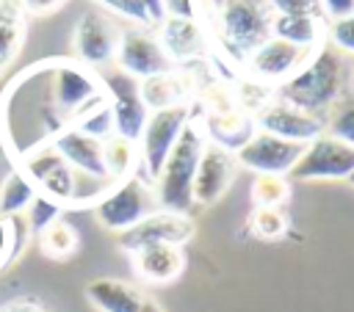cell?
Masks as SVG:
<instances>
[{
	"label": "cell",
	"mask_w": 354,
	"mask_h": 312,
	"mask_svg": "<svg viewBox=\"0 0 354 312\" xmlns=\"http://www.w3.org/2000/svg\"><path fill=\"white\" fill-rule=\"evenodd\" d=\"M307 58H310L307 50H299V47H293V44H288V41H282V39H277V36H268L254 52L246 55L243 66H246V72H249L252 80L277 88V86L285 83Z\"/></svg>",
	"instance_id": "cell-15"
},
{
	"label": "cell",
	"mask_w": 354,
	"mask_h": 312,
	"mask_svg": "<svg viewBox=\"0 0 354 312\" xmlns=\"http://www.w3.org/2000/svg\"><path fill=\"white\" fill-rule=\"evenodd\" d=\"M227 0H199V8H202V17H205V22L210 19L213 22V17L218 14V8L224 6Z\"/></svg>",
	"instance_id": "cell-42"
},
{
	"label": "cell",
	"mask_w": 354,
	"mask_h": 312,
	"mask_svg": "<svg viewBox=\"0 0 354 312\" xmlns=\"http://www.w3.org/2000/svg\"><path fill=\"white\" fill-rule=\"evenodd\" d=\"M326 44L346 58H354V14L326 22Z\"/></svg>",
	"instance_id": "cell-34"
},
{
	"label": "cell",
	"mask_w": 354,
	"mask_h": 312,
	"mask_svg": "<svg viewBox=\"0 0 354 312\" xmlns=\"http://www.w3.org/2000/svg\"><path fill=\"white\" fill-rule=\"evenodd\" d=\"M348 58L324 41L285 83L274 88V97L324 119L329 108L348 91Z\"/></svg>",
	"instance_id": "cell-1"
},
{
	"label": "cell",
	"mask_w": 354,
	"mask_h": 312,
	"mask_svg": "<svg viewBox=\"0 0 354 312\" xmlns=\"http://www.w3.org/2000/svg\"><path fill=\"white\" fill-rule=\"evenodd\" d=\"M94 3L102 6V8H108L111 14H116V17L127 19V22H133L136 28H152L144 0H94Z\"/></svg>",
	"instance_id": "cell-35"
},
{
	"label": "cell",
	"mask_w": 354,
	"mask_h": 312,
	"mask_svg": "<svg viewBox=\"0 0 354 312\" xmlns=\"http://www.w3.org/2000/svg\"><path fill=\"white\" fill-rule=\"evenodd\" d=\"M196 232V224L188 213H171V210H155L147 218H141L136 226L127 232L116 235V246L124 254H133L144 246L155 243H171V246H185Z\"/></svg>",
	"instance_id": "cell-12"
},
{
	"label": "cell",
	"mask_w": 354,
	"mask_h": 312,
	"mask_svg": "<svg viewBox=\"0 0 354 312\" xmlns=\"http://www.w3.org/2000/svg\"><path fill=\"white\" fill-rule=\"evenodd\" d=\"M55 146V152L75 168V174L88 177V179H108L105 174V163H102V141L75 130V127H64L58 135H53L50 141Z\"/></svg>",
	"instance_id": "cell-19"
},
{
	"label": "cell",
	"mask_w": 354,
	"mask_h": 312,
	"mask_svg": "<svg viewBox=\"0 0 354 312\" xmlns=\"http://www.w3.org/2000/svg\"><path fill=\"white\" fill-rule=\"evenodd\" d=\"M163 17H177V19H202L199 0H163Z\"/></svg>",
	"instance_id": "cell-37"
},
{
	"label": "cell",
	"mask_w": 354,
	"mask_h": 312,
	"mask_svg": "<svg viewBox=\"0 0 354 312\" xmlns=\"http://www.w3.org/2000/svg\"><path fill=\"white\" fill-rule=\"evenodd\" d=\"M324 133L354 146V91H346L324 116Z\"/></svg>",
	"instance_id": "cell-29"
},
{
	"label": "cell",
	"mask_w": 354,
	"mask_h": 312,
	"mask_svg": "<svg viewBox=\"0 0 354 312\" xmlns=\"http://www.w3.org/2000/svg\"><path fill=\"white\" fill-rule=\"evenodd\" d=\"M249 232L260 240H279L288 232V218L282 207H254L249 215Z\"/></svg>",
	"instance_id": "cell-32"
},
{
	"label": "cell",
	"mask_w": 354,
	"mask_h": 312,
	"mask_svg": "<svg viewBox=\"0 0 354 312\" xmlns=\"http://www.w3.org/2000/svg\"><path fill=\"white\" fill-rule=\"evenodd\" d=\"M28 14L17 0H0V61L11 64L25 41Z\"/></svg>",
	"instance_id": "cell-24"
},
{
	"label": "cell",
	"mask_w": 354,
	"mask_h": 312,
	"mask_svg": "<svg viewBox=\"0 0 354 312\" xmlns=\"http://www.w3.org/2000/svg\"><path fill=\"white\" fill-rule=\"evenodd\" d=\"M97 75L102 80V91H105V99H108V108L113 116V135L138 144V135L149 116V110L141 99L138 80L119 72L116 66L108 72H97Z\"/></svg>",
	"instance_id": "cell-9"
},
{
	"label": "cell",
	"mask_w": 354,
	"mask_h": 312,
	"mask_svg": "<svg viewBox=\"0 0 354 312\" xmlns=\"http://www.w3.org/2000/svg\"><path fill=\"white\" fill-rule=\"evenodd\" d=\"M274 11L266 0H227L213 17V30L224 52L235 61H246L271 36Z\"/></svg>",
	"instance_id": "cell-3"
},
{
	"label": "cell",
	"mask_w": 354,
	"mask_h": 312,
	"mask_svg": "<svg viewBox=\"0 0 354 312\" xmlns=\"http://www.w3.org/2000/svg\"><path fill=\"white\" fill-rule=\"evenodd\" d=\"M36 188L30 185V179L14 166L3 179H0V218H11V215H22L28 210V204L33 202Z\"/></svg>",
	"instance_id": "cell-27"
},
{
	"label": "cell",
	"mask_w": 354,
	"mask_h": 312,
	"mask_svg": "<svg viewBox=\"0 0 354 312\" xmlns=\"http://www.w3.org/2000/svg\"><path fill=\"white\" fill-rule=\"evenodd\" d=\"M318 6H321V14L326 22L354 14V0H318Z\"/></svg>",
	"instance_id": "cell-38"
},
{
	"label": "cell",
	"mask_w": 354,
	"mask_h": 312,
	"mask_svg": "<svg viewBox=\"0 0 354 312\" xmlns=\"http://www.w3.org/2000/svg\"><path fill=\"white\" fill-rule=\"evenodd\" d=\"M152 28H124L116 44V55H113V66L136 80H147L155 75H169L177 66L171 64V58L163 52L160 41L155 33H149Z\"/></svg>",
	"instance_id": "cell-10"
},
{
	"label": "cell",
	"mask_w": 354,
	"mask_h": 312,
	"mask_svg": "<svg viewBox=\"0 0 354 312\" xmlns=\"http://www.w3.org/2000/svg\"><path fill=\"white\" fill-rule=\"evenodd\" d=\"M30 240H33V235L28 232L22 215L0 218V268L17 262Z\"/></svg>",
	"instance_id": "cell-28"
},
{
	"label": "cell",
	"mask_w": 354,
	"mask_h": 312,
	"mask_svg": "<svg viewBox=\"0 0 354 312\" xmlns=\"http://www.w3.org/2000/svg\"><path fill=\"white\" fill-rule=\"evenodd\" d=\"M304 144H293V141H282L271 133L254 130V135L235 152L238 166L254 171V174H279L288 177L290 168L296 166L299 155H301Z\"/></svg>",
	"instance_id": "cell-13"
},
{
	"label": "cell",
	"mask_w": 354,
	"mask_h": 312,
	"mask_svg": "<svg viewBox=\"0 0 354 312\" xmlns=\"http://www.w3.org/2000/svg\"><path fill=\"white\" fill-rule=\"evenodd\" d=\"M274 11V17H321L318 0H266Z\"/></svg>",
	"instance_id": "cell-36"
},
{
	"label": "cell",
	"mask_w": 354,
	"mask_h": 312,
	"mask_svg": "<svg viewBox=\"0 0 354 312\" xmlns=\"http://www.w3.org/2000/svg\"><path fill=\"white\" fill-rule=\"evenodd\" d=\"M144 6H147V14H149L152 28H158L160 19H163V0H144Z\"/></svg>",
	"instance_id": "cell-41"
},
{
	"label": "cell",
	"mask_w": 354,
	"mask_h": 312,
	"mask_svg": "<svg viewBox=\"0 0 354 312\" xmlns=\"http://www.w3.org/2000/svg\"><path fill=\"white\" fill-rule=\"evenodd\" d=\"M238 171V160L232 152L216 146V144H205L196 174H194V207H213L232 185Z\"/></svg>",
	"instance_id": "cell-17"
},
{
	"label": "cell",
	"mask_w": 354,
	"mask_h": 312,
	"mask_svg": "<svg viewBox=\"0 0 354 312\" xmlns=\"http://www.w3.org/2000/svg\"><path fill=\"white\" fill-rule=\"evenodd\" d=\"M44 66H47V99L66 124H72L77 113H83L88 105L105 97L100 75L77 64L75 58H58Z\"/></svg>",
	"instance_id": "cell-4"
},
{
	"label": "cell",
	"mask_w": 354,
	"mask_h": 312,
	"mask_svg": "<svg viewBox=\"0 0 354 312\" xmlns=\"http://www.w3.org/2000/svg\"><path fill=\"white\" fill-rule=\"evenodd\" d=\"M91 207H94V218L102 229L122 235L130 226H136L141 218L155 213L158 199H155L152 182L144 179L141 174H133L127 179L113 182Z\"/></svg>",
	"instance_id": "cell-5"
},
{
	"label": "cell",
	"mask_w": 354,
	"mask_h": 312,
	"mask_svg": "<svg viewBox=\"0 0 354 312\" xmlns=\"http://www.w3.org/2000/svg\"><path fill=\"white\" fill-rule=\"evenodd\" d=\"M36 243H39V251H41L47 260L64 262V260H69V257L77 251L80 235H77V229H75L69 221L58 218L55 224H50L44 232L36 235Z\"/></svg>",
	"instance_id": "cell-26"
},
{
	"label": "cell",
	"mask_w": 354,
	"mask_h": 312,
	"mask_svg": "<svg viewBox=\"0 0 354 312\" xmlns=\"http://www.w3.org/2000/svg\"><path fill=\"white\" fill-rule=\"evenodd\" d=\"M17 168L30 179V185L36 188V193L58 202L64 210L75 207V196H77V174L75 168L55 152V146L39 144L33 149H28L19 160Z\"/></svg>",
	"instance_id": "cell-6"
},
{
	"label": "cell",
	"mask_w": 354,
	"mask_h": 312,
	"mask_svg": "<svg viewBox=\"0 0 354 312\" xmlns=\"http://www.w3.org/2000/svg\"><path fill=\"white\" fill-rule=\"evenodd\" d=\"M290 199V182L279 174H254L252 202L254 207H282Z\"/></svg>",
	"instance_id": "cell-31"
},
{
	"label": "cell",
	"mask_w": 354,
	"mask_h": 312,
	"mask_svg": "<svg viewBox=\"0 0 354 312\" xmlns=\"http://www.w3.org/2000/svg\"><path fill=\"white\" fill-rule=\"evenodd\" d=\"M191 121V110L188 105H174V108H163V110H152L147 116V124L138 135V174L149 182H155V177L160 174L171 146L177 144L180 133L185 130V124Z\"/></svg>",
	"instance_id": "cell-7"
},
{
	"label": "cell",
	"mask_w": 354,
	"mask_h": 312,
	"mask_svg": "<svg viewBox=\"0 0 354 312\" xmlns=\"http://www.w3.org/2000/svg\"><path fill=\"white\" fill-rule=\"evenodd\" d=\"M119 36H122V28L113 22L111 14L100 8H88L77 17L72 28V58L94 72L105 69L113 64Z\"/></svg>",
	"instance_id": "cell-8"
},
{
	"label": "cell",
	"mask_w": 354,
	"mask_h": 312,
	"mask_svg": "<svg viewBox=\"0 0 354 312\" xmlns=\"http://www.w3.org/2000/svg\"><path fill=\"white\" fill-rule=\"evenodd\" d=\"M102 163H105V174L111 182L138 174V144L119 138V135L105 138L102 141Z\"/></svg>",
	"instance_id": "cell-25"
},
{
	"label": "cell",
	"mask_w": 354,
	"mask_h": 312,
	"mask_svg": "<svg viewBox=\"0 0 354 312\" xmlns=\"http://www.w3.org/2000/svg\"><path fill=\"white\" fill-rule=\"evenodd\" d=\"M205 138L227 152H238L252 135H254V116L238 110V108H224V110H207L205 121L199 124Z\"/></svg>",
	"instance_id": "cell-21"
},
{
	"label": "cell",
	"mask_w": 354,
	"mask_h": 312,
	"mask_svg": "<svg viewBox=\"0 0 354 312\" xmlns=\"http://www.w3.org/2000/svg\"><path fill=\"white\" fill-rule=\"evenodd\" d=\"M6 69H8V64H3V61H0V77H3V72H6Z\"/></svg>",
	"instance_id": "cell-43"
},
{
	"label": "cell",
	"mask_w": 354,
	"mask_h": 312,
	"mask_svg": "<svg viewBox=\"0 0 354 312\" xmlns=\"http://www.w3.org/2000/svg\"><path fill=\"white\" fill-rule=\"evenodd\" d=\"M348 182H351V185H354V174H351V177H348Z\"/></svg>",
	"instance_id": "cell-44"
},
{
	"label": "cell",
	"mask_w": 354,
	"mask_h": 312,
	"mask_svg": "<svg viewBox=\"0 0 354 312\" xmlns=\"http://www.w3.org/2000/svg\"><path fill=\"white\" fill-rule=\"evenodd\" d=\"M0 312H47L44 304L33 295H19V298H11L6 304H0Z\"/></svg>",
	"instance_id": "cell-40"
},
{
	"label": "cell",
	"mask_w": 354,
	"mask_h": 312,
	"mask_svg": "<svg viewBox=\"0 0 354 312\" xmlns=\"http://www.w3.org/2000/svg\"><path fill=\"white\" fill-rule=\"evenodd\" d=\"M86 301L97 312H163V306L149 295L144 287L116 279V276H97L83 287Z\"/></svg>",
	"instance_id": "cell-16"
},
{
	"label": "cell",
	"mask_w": 354,
	"mask_h": 312,
	"mask_svg": "<svg viewBox=\"0 0 354 312\" xmlns=\"http://www.w3.org/2000/svg\"><path fill=\"white\" fill-rule=\"evenodd\" d=\"M141 88V99L147 105V110H163V108H174V105H188V75H180L177 69L169 75H155L147 80H138Z\"/></svg>",
	"instance_id": "cell-23"
},
{
	"label": "cell",
	"mask_w": 354,
	"mask_h": 312,
	"mask_svg": "<svg viewBox=\"0 0 354 312\" xmlns=\"http://www.w3.org/2000/svg\"><path fill=\"white\" fill-rule=\"evenodd\" d=\"M205 144H207V138H205L202 127L188 121L185 130L180 133L177 144L171 146L160 174L152 182L160 210L191 213V207H194V174H196Z\"/></svg>",
	"instance_id": "cell-2"
},
{
	"label": "cell",
	"mask_w": 354,
	"mask_h": 312,
	"mask_svg": "<svg viewBox=\"0 0 354 312\" xmlns=\"http://www.w3.org/2000/svg\"><path fill=\"white\" fill-rule=\"evenodd\" d=\"M17 3L22 6V11L28 17H47V14L58 11L66 0H17Z\"/></svg>",
	"instance_id": "cell-39"
},
{
	"label": "cell",
	"mask_w": 354,
	"mask_h": 312,
	"mask_svg": "<svg viewBox=\"0 0 354 312\" xmlns=\"http://www.w3.org/2000/svg\"><path fill=\"white\" fill-rule=\"evenodd\" d=\"M61 215H64V207H61L58 202H53V199H47V196H41V193H36V196H33V202L28 204V210L22 213V221H25L28 232L36 237V235H39V232H44L50 224H55Z\"/></svg>",
	"instance_id": "cell-33"
},
{
	"label": "cell",
	"mask_w": 354,
	"mask_h": 312,
	"mask_svg": "<svg viewBox=\"0 0 354 312\" xmlns=\"http://www.w3.org/2000/svg\"><path fill=\"white\" fill-rule=\"evenodd\" d=\"M254 127L263 133H271L282 141L293 144H310L324 133V119L313 116L301 108H293L277 97H271L257 113H254Z\"/></svg>",
	"instance_id": "cell-14"
},
{
	"label": "cell",
	"mask_w": 354,
	"mask_h": 312,
	"mask_svg": "<svg viewBox=\"0 0 354 312\" xmlns=\"http://www.w3.org/2000/svg\"><path fill=\"white\" fill-rule=\"evenodd\" d=\"M155 30H158L155 36H158L163 52L171 58L174 66H183L207 52V25L202 19L163 17Z\"/></svg>",
	"instance_id": "cell-18"
},
{
	"label": "cell",
	"mask_w": 354,
	"mask_h": 312,
	"mask_svg": "<svg viewBox=\"0 0 354 312\" xmlns=\"http://www.w3.org/2000/svg\"><path fill=\"white\" fill-rule=\"evenodd\" d=\"M130 262H133V271L141 282L171 284L185 271V251H183V246L155 243V246H144V248L133 251Z\"/></svg>",
	"instance_id": "cell-20"
},
{
	"label": "cell",
	"mask_w": 354,
	"mask_h": 312,
	"mask_svg": "<svg viewBox=\"0 0 354 312\" xmlns=\"http://www.w3.org/2000/svg\"><path fill=\"white\" fill-rule=\"evenodd\" d=\"M271 36L299 47V50H318L326 41V19L321 17H274Z\"/></svg>",
	"instance_id": "cell-22"
},
{
	"label": "cell",
	"mask_w": 354,
	"mask_h": 312,
	"mask_svg": "<svg viewBox=\"0 0 354 312\" xmlns=\"http://www.w3.org/2000/svg\"><path fill=\"white\" fill-rule=\"evenodd\" d=\"M354 174V146L321 133L310 144H304L296 166L290 168V179H348Z\"/></svg>",
	"instance_id": "cell-11"
},
{
	"label": "cell",
	"mask_w": 354,
	"mask_h": 312,
	"mask_svg": "<svg viewBox=\"0 0 354 312\" xmlns=\"http://www.w3.org/2000/svg\"><path fill=\"white\" fill-rule=\"evenodd\" d=\"M69 127H75V130H80V133L97 138V141L111 138V135H113V116H111L108 99L102 97V99H97L94 105H88L83 113L75 116V121H72Z\"/></svg>",
	"instance_id": "cell-30"
}]
</instances>
